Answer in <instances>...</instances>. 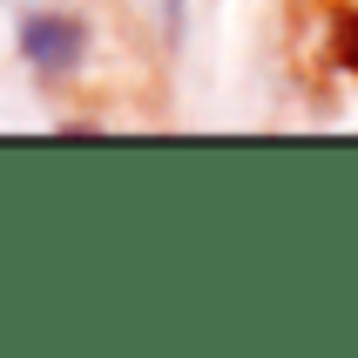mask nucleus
<instances>
[{"label":"nucleus","mask_w":358,"mask_h":358,"mask_svg":"<svg viewBox=\"0 0 358 358\" xmlns=\"http://www.w3.org/2000/svg\"><path fill=\"white\" fill-rule=\"evenodd\" d=\"M20 55L41 75H75L81 55H88V27L75 14H27L20 20Z\"/></svg>","instance_id":"nucleus-1"},{"label":"nucleus","mask_w":358,"mask_h":358,"mask_svg":"<svg viewBox=\"0 0 358 358\" xmlns=\"http://www.w3.org/2000/svg\"><path fill=\"white\" fill-rule=\"evenodd\" d=\"M331 55H338V68L358 75V14H338V27H331Z\"/></svg>","instance_id":"nucleus-2"}]
</instances>
